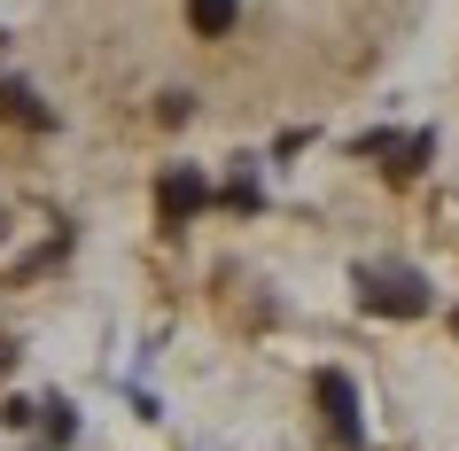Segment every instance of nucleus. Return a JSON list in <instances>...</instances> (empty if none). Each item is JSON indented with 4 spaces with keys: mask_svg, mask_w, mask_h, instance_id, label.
<instances>
[{
    "mask_svg": "<svg viewBox=\"0 0 459 451\" xmlns=\"http://www.w3.org/2000/svg\"><path fill=\"white\" fill-rule=\"evenodd\" d=\"M429 0H31L24 39L63 101L195 125L211 101H327L405 48Z\"/></svg>",
    "mask_w": 459,
    "mask_h": 451,
    "instance_id": "1",
    "label": "nucleus"
}]
</instances>
